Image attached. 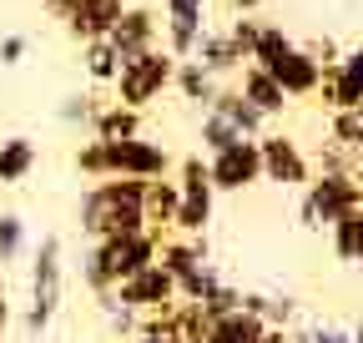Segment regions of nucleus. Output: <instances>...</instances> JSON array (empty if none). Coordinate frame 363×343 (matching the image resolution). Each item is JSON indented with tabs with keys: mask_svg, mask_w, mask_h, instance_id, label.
<instances>
[{
	"mask_svg": "<svg viewBox=\"0 0 363 343\" xmlns=\"http://www.w3.org/2000/svg\"><path fill=\"white\" fill-rule=\"evenodd\" d=\"M217 283H222V273H217L212 263H197L187 278H177V298H187V303H202V298H207Z\"/></svg>",
	"mask_w": 363,
	"mask_h": 343,
	"instance_id": "nucleus-36",
	"label": "nucleus"
},
{
	"mask_svg": "<svg viewBox=\"0 0 363 343\" xmlns=\"http://www.w3.org/2000/svg\"><path fill=\"white\" fill-rule=\"evenodd\" d=\"M207 111L227 116L242 137H262V132H267V116H262V111H257V106L238 91V86H217V96H212V106H207Z\"/></svg>",
	"mask_w": 363,
	"mask_h": 343,
	"instance_id": "nucleus-19",
	"label": "nucleus"
},
{
	"mask_svg": "<svg viewBox=\"0 0 363 343\" xmlns=\"http://www.w3.org/2000/svg\"><path fill=\"white\" fill-rule=\"evenodd\" d=\"M257 30H262V16H233V26H227V35H233V46H238L242 56H252Z\"/></svg>",
	"mask_w": 363,
	"mask_h": 343,
	"instance_id": "nucleus-39",
	"label": "nucleus"
},
{
	"mask_svg": "<svg viewBox=\"0 0 363 343\" xmlns=\"http://www.w3.org/2000/svg\"><path fill=\"white\" fill-rule=\"evenodd\" d=\"M197 308H202V318H207V323H212V318H227V313H238V308H242V288H233V283L222 278V283L202 298Z\"/></svg>",
	"mask_w": 363,
	"mask_h": 343,
	"instance_id": "nucleus-35",
	"label": "nucleus"
},
{
	"mask_svg": "<svg viewBox=\"0 0 363 343\" xmlns=\"http://www.w3.org/2000/svg\"><path fill=\"white\" fill-rule=\"evenodd\" d=\"M61 298H66V242L56 232H45L35 247H30V303H26V338L40 343L51 333L56 313H61Z\"/></svg>",
	"mask_w": 363,
	"mask_h": 343,
	"instance_id": "nucleus-2",
	"label": "nucleus"
},
{
	"mask_svg": "<svg viewBox=\"0 0 363 343\" xmlns=\"http://www.w3.org/2000/svg\"><path fill=\"white\" fill-rule=\"evenodd\" d=\"M167 6V51L177 61H187L192 46H197V35L207 30V0H162Z\"/></svg>",
	"mask_w": 363,
	"mask_h": 343,
	"instance_id": "nucleus-11",
	"label": "nucleus"
},
{
	"mask_svg": "<svg viewBox=\"0 0 363 343\" xmlns=\"http://www.w3.org/2000/svg\"><path fill=\"white\" fill-rule=\"evenodd\" d=\"M157 263H162L172 278H187L197 263H212V242H207V232H197V237H162Z\"/></svg>",
	"mask_w": 363,
	"mask_h": 343,
	"instance_id": "nucleus-17",
	"label": "nucleus"
},
{
	"mask_svg": "<svg viewBox=\"0 0 363 343\" xmlns=\"http://www.w3.org/2000/svg\"><path fill=\"white\" fill-rule=\"evenodd\" d=\"M96 111H101V101L91 96V91H71V96H61V106H56V116H61L66 126H81V132H91Z\"/></svg>",
	"mask_w": 363,
	"mask_h": 343,
	"instance_id": "nucleus-32",
	"label": "nucleus"
},
{
	"mask_svg": "<svg viewBox=\"0 0 363 343\" xmlns=\"http://www.w3.org/2000/svg\"><path fill=\"white\" fill-rule=\"evenodd\" d=\"M26 247H30V227H26V218H21V212H6V218H0V268L16 263Z\"/></svg>",
	"mask_w": 363,
	"mask_h": 343,
	"instance_id": "nucleus-30",
	"label": "nucleus"
},
{
	"mask_svg": "<svg viewBox=\"0 0 363 343\" xmlns=\"http://www.w3.org/2000/svg\"><path fill=\"white\" fill-rule=\"evenodd\" d=\"M81 66H86L91 86H111L116 71H121V56H116L111 40H86V46H81Z\"/></svg>",
	"mask_w": 363,
	"mask_h": 343,
	"instance_id": "nucleus-24",
	"label": "nucleus"
},
{
	"mask_svg": "<svg viewBox=\"0 0 363 343\" xmlns=\"http://www.w3.org/2000/svg\"><path fill=\"white\" fill-rule=\"evenodd\" d=\"M353 263H358V268H363V242H358V257H353Z\"/></svg>",
	"mask_w": 363,
	"mask_h": 343,
	"instance_id": "nucleus-47",
	"label": "nucleus"
},
{
	"mask_svg": "<svg viewBox=\"0 0 363 343\" xmlns=\"http://www.w3.org/2000/svg\"><path fill=\"white\" fill-rule=\"evenodd\" d=\"M121 11H126V0H81L61 26H66V35L76 46H86V40H106L111 26L121 21Z\"/></svg>",
	"mask_w": 363,
	"mask_h": 343,
	"instance_id": "nucleus-14",
	"label": "nucleus"
},
{
	"mask_svg": "<svg viewBox=\"0 0 363 343\" xmlns=\"http://www.w3.org/2000/svg\"><path fill=\"white\" fill-rule=\"evenodd\" d=\"M217 86H222V81H217L212 71H202L192 56H187V61H177L172 91H177L182 101H192V106H202V111H207V106H212V96H217Z\"/></svg>",
	"mask_w": 363,
	"mask_h": 343,
	"instance_id": "nucleus-22",
	"label": "nucleus"
},
{
	"mask_svg": "<svg viewBox=\"0 0 363 343\" xmlns=\"http://www.w3.org/2000/svg\"><path fill=\"white\" fill-rule=\"evenodd\" d=\"M0 218H6V212H0Z\"/></svg>",
	"mask_w": 363,
	"mask_h": 343,
	"instance_id": "nucleus-48",
	"label": "nucleus"
},
{
	"mask_svg": "<svg viewBox=\"0 0 363 343\" xmlns=\"http://www.w3.org/2000/svg\"><path fill=\"white\" fill-rule=\"evenodd\" d=\"M177 328H182V298H172V303H162V308L142 313V328H136V333H152V338H177Z\"/></svg>",
	"mask_w": 363,
	"mask_h": 343,
	"instance_id": "nucleus-34",
	"label": "nucleus"
},
{
	"mask_svg": "<svg viewBox=\"0 0 363 343\" xmlns=\"http://www.w3.org/2000/svg\"><path fill=\"white\" fill-rule=\"evenodd\" d=\"M162 237H167V232L142 227V232H116V237H101V242H91V247H96L106 278H111V283H121V278H131V273H142L147 263H157Z\"/></svg>",
	"mask_w": 363,
	"mask_h": 343,
	"instance_id": "nucleus-5",
	"label": "nucleus"
},
{
	"mask_svg": "<svg viewBox=\"0 0 363 343\" xmlns=\"http://www.w3.org/2000/svg\"><path fill=\"white\" fill-rule=\"evenodd\" d=\"M172 76H177V56L167 46H152L142 56L121 61V71L111 81V101H121L131 111H147V106H157L172 91Z\"/></svg>",
	"mask_w": 363,
	"mask_h": 343,
	"instance_id": "nucleus-3",
	"label": "nucleus"
},
{
	"mask_svg": "<svg viewBox=\"0 0 363 343\" xmlns=\"http://www.w3.org/2000/svg\"><path fill=\"white\" fill-rule=\"evenodd\" d=\"M207 177L217 192H247L262 182V152H257V137H242L233 147H222L207 157Z\"/></svg>",
	"mask_w": 363,
	"mask_h": 343,
	"instance_id": "nucleus-7",
	"label": "nucleus"
},
{
	"mask_svg": "<svg viewBox=\"0 0 363 343\" xmlns=\"http://www.w3.org/2000/svg\"><path fill=\"white\" fill-rule=\"evenodd\" d=\"M192 61H197L202 71H212L217 81H222V76H238V71L247 66V56L233 46L227 26H222V30H217V26H207V30L197 35V46H192Z\"/></svg>",
	"mask_w": 363,
	"mask_h": 343,
	"instance_id": "nucleus-15",
	"label": "nucleus"
},
{
	"mask_svg": "<svg viewBox=\"0 0 363 343\" xmlns=\"http://www.w3.org/2000/svg\"><path fill=\"white\" fill-rule=\"evenodd\" d=\"M157 30H162V21H157V11H152V6H126L106 40L116 46V56H121V61H131V56H142V51H152V46H157Z\"/></svg>",
	"mask_w": 363,
	"mask_h": 343,
	"instance_id": "nucleus-12",
	"label": "nucleus"
},
{
	"mask_svg": "<svg viewBox=\"0 0 363 343\" xmlns=\"http://www.w3.org/2000/svg\"><path fill=\"white\" fill-rule=\"evenodd\" d=\"M353 162H358V152H343L338 142L318 147V172H353Z\"/></svg>",
	"mask_w": 363,
	"mask_h": 343,
	"instance_id": "nucleus-40",
	"label": "nucleus"
},
{
	"mask_svg": "<svg viewBox=\"0 0 363 343\" xmlns=\"http://www.w3.org/2000/svg\"><path fill=\"white\" fill-rule=\"evenodd\" d=\"M257 152H262V182H272V187H308L313 182V162L288 132H262Z\"/></svg>",
	"mask_w": 363,
	"mask_h": 343,
	"instance_id": "nucleus-6",
	"label": "nucleus"
},
{
	"mask_svg": "<svg viewBox=\"0 0 363 343\" xmlns=\"http://www.w3.org/2000/svg\"><path fill=\"white\" fill-rule=\"evenodd\" d=\"M71 167L81 172L86 182H106L111 177V147L101 142V137H86L81 147H76V157H71Z\"/></svg>",
	"mask_w": 363,
	"mask_h": 343,
	"instance_id": "nucleus-25",
	"label": "nucleus"
},
{
	"mask_svg": "<svg viewBox=\"0 0 363 343\" xmlns=\"http://www.w3.org/2000/svg\"><path fill=\"white\" fill-rule=\"evenodd\" d=\"M328 242H333V257H338V263H353V257H358V242H363V207L343 212V218L328 227Z\"/></svg>",
	"mask_w": 363,
	"mask_h": 343,
	"instance_id": "nucleus-26",
	"label": "nucleus"
},
{
	"mask_svg": "<svg viewBox=\"0 0 363 343\" xmlns=\"http://www.w3.org/2000/svg\"><path fill=\"white\" fill-rule=\"evenodd\" d=\"M126 343H182V338H152V333H136V338H126Z\"/></svg>",
	"mask_w": 363,
	"mask_h": 343,
	"instance_id": "nucleus-45",
	"label": "nucleus"
},
{
	"mask_svg": "<svg viewBox=\"0 0 363 343\" xmlns=\"http://www.w3.org/2000/svg\"><path fill=\"white\" fill-rule=\"evenodd\" d=\"M348 338H353V343H363V318L353 323V333H348Z\"/></svg>",
	"mask_w": 363,
	"mask_h": 343,
	"instance_id": "nucleus-46",
	"label": "nucleus"
},
{
	"mask_svg": "<svg viewBox=\"0 0 363 343\" xmlns=\"http://www.w3.org/2000/svg\"><path fill=\"white\" fill-rule=\"evenodd\" d=\"M238 91H242V96H247V101H252V106L267 116V121L288 111V96H283V86L272 81V71H262V66H252V61L238 71Z\"/></svg>",
	"mask_w": 363,
	"mask_h": 343,
	"instance_id": "nucleus-16",
	"label": "nucleus"
},
{
	"mask_svg": "<svg viewBox=\"0 0 363 343\" xmlns=\"http://www.w3.org/2000/svg\"><path fill=\"white\" fill-rule=\"evenodd\" d=\"M262 71H272V81L283 86L288 101H308V96H318V86H323V66H318L303 46H293L283 61H272V66H262Z\"/></svg>",
	"mask_w": 363,
	"mask_h": 343,
	"instance_id": "nucleus-13",
	"label": "nucleus"
},
{
	"mask_svg": "<svg viewBox=\"0 0 363 343\" xmlns=\"http://www.w3.org/2000/svg\"><path fill=\"white\" fill-rule=\"evenodd\" d=\"M96 308H101V323H106V333H116L121 343H126V338H136V328H142V313L121 308V303H116V293L96 298Z\"/></svg>",
	"mask_w": 363,
	"mask_h": 343,
	"instance_id": "nucleus-31",
	"label": "nucleus"
},
{
	"mask_svg": "<svg viewBox=\"0 0 363 343\" xmlns=\"http://www.w3.org/2000/svg\"><path fill=\"white\" fill-rule=\"evenodd\" d=\"M233 142H242V132L227 116H217V111H202V121H197V152L202 157H212V152H222V147H233Z\"/></svg>",
	"mask_w": 363,
	"mask_h": 343,
	"instance_id": "nucleus-27",
	"label": "nucleus"
},
{
	"mask_svg": "<svg viewBox=\"0 0 363 343\" xmlns=\"http://www.w3.org/2000/svg\"><path fill=\"white\" fill-rule=\"evenodd\" d=\"M328 111H348V106H363V46L343 51L338 66L323 71V86H318Z\"/></svg>",
	"mask_w": 363,
	"mask_h": 343,
	"instance_id": "nucleus-10",
	"label": "nucleus"
},
{
	"mask_svg": "<svg viewBox=\"0 0 363 343\" xmlns=\"http://www.w3.org/2000/svg\"><path fill=\"white\" fill-rule=\"evenodd\" d=\"M227 6H233V16H257L267 0H227Z\"/></svg>",
	"mask_w": 363,
	"mask_h": 343,
	"instance_id": "nucleus-43",
	"label": "nucleus"
},
{
	"mask_svg": "<svg viewBox=\"0 0 363 343\" xmlns=\"http://www.w3.org/2000/svg\"><path fill=\"white\" fill-rule=\"evenodd\" d=\"M147 111H131L121 101H101L96 121H91V132L86 137H101V142H126V137H147Z\"/></svg>",
	"mask_w": 363,
	"mask_h": 343,
	"instance_id": "nucleus-18",
	"label": "nucleus"
},
{
	"mask_svg": "<svg viewBox=\"0 0 363 343\" xmlns=\"http://www.w3.org/2000/svg\"><path fill=\"white\" fill-rule=\"evenodd\" d=\"M262 318H252V313H227V318H212L207 323V343H257L262 338Z\"/></svg>",
	"mask_w": 363,
	"mask_h": 343,
	"instance_id": "nucleus-23",
	"label": "nucleus"
},
{
	"mask_svg": "<svg viewBox=\"0 0 363 343\" xmlns=\"http://www.w3.org/2000/svg\"><path fill=\"white\" fill-rule=\"evenodd\" d=\"M111 147V177H142V182H157L177 167L172 152L152 137H126V142H106Z\"/></svg>",
	"mask_w": 363,
	"mask_h": 343,
	"instance_id": "nucleus-8",
	"label": "nucleus"
},
{
	"mask_svg": "<svg viewBox=\"0 0 363 343\" xmlns=\"http://www.w3.org/2000/svg\"><path fill=\"white\" fill-rule=\"evenodd\" d=\"M293 51V35L283 30V26H272V21H262V30H257V46H252V66H272V61H283Z\"/></svg>",
	"mask_w": 363,
	"mask_h": 343,
	"instance_id": "nucleus-28",
	"label": "nucleus"
},
{
	"mask_svg": "<svg viewBox=\"0 0 363 343\" xmlns=\"http://www.w3.org/2000/svg\"><path fill=\"white\" fill-rule=\"evenodd\" d=\"M353 207H363V187L353 182V172H313V182L298 197V227L323 232Z\"/></svg>",
	"mask_w": 363,
	"mask_h": 343,
	"instance_id": "nucleus-4",
	"label": "nucleus"
},
{
	"mask_svg": "<svg viewBox=\"0 0 363 343\" xmlns=\"http://www.w3.org/2000/svg\"><path fill=\"white\" fill-rule=\"evenodd\" d=\"M328 142H338L343 152H363V106L333 111V121H328Z\"/></svg>",
	"mask_w": 363,
	"mask_h": 343,
	"instance_id": "nucleus-29",
	"label": "nucleus"
},
{
	"mask_svg": "<svg viewBox=\"0 0 363 343\" xmlns=\"http://www.w3.org/2000/svg\"><path fill=\"white\" fill-rule=\"evenodd\" d=\"M147 182L142 177H106V182H91L76 202V223L91 242L116 237V232H142L147 227V212H142Z\"/></svg>",
	"mask_w": 363,
	"mask_h": 343,
	"instance_id": "nucleus-1",
	"label": "nucleus"
},
{
	"mask_svg": "<svg viewBox=\"0 0 363 343\" xmlns=\"http://www.w3.org/2000/svg\"><path fill=\"white\" fill-rule=\"evenodd\" d=\"M76 273H81V288H86L91 298H106V293H116V283L106 278V268H101L96 247H81V263H76Z\"/></svg>",
	"mask_w": 363,
	"mask_h": 343,
	"instance_id": "nucleus-33",
	"label": "nucleus"
},
{
	"mask_svg": "<svg viewBox=\"0 0 363 343\" xmlns=\"http://www.w3.org/2000/svg\"><path fill=\"white\" fill-rule=\"evenodd\" d=\"M172 298H177V278L162 263H147L142 273H131V278L116 283V303L131 308V313H152V308L172 303Z\"/></svg>",
	"mask_w": 363,
	"mask_h": 343,
	"instance_id": "nucleus-9",
	"label": "nucleus"
},
{
	"mask_svg": "<svg viewBox=\"0 0 363 343\" xmlns=\"http://www.w3.org/2000/svg\"><path fill=\"white\" fill-rule=\"evenodd\" d=\"M303 51H308V56H313L318 66H323V71H328V66H338V56H343L333 35H313V40H308V46H303Z\"/></svg>",
	"mask_w": 363,
	"mask_h": 343,
	"instance_id": "nucleus-41",
	"label": "nucleus"
},
{
	"mask_svg": "<svg viewBox=\"0 0 363 343\" xmlns=\"http://www.w3.org/2000/svg\"><path fill=\"white\" fill-rule=\"evenodd\" d=\"M6 328H11V298L0 293V338H6Z\"/></svg>",
	"mask_w": 363,
	"mask_h": 343,
	"instance_id": "nucleus-44",
	"label": "nucleus"
},
{
	"mask_svg": "<svg viewBox=\"0 0 363 343\" xmlns=\"http://www.w3.org/2000/svg\"><path fill=\"white\" fill-rule=\"evenodd\" d=\"M40 167V147L30 142V137H6L0 142V187H21L30 172Z\"/></svg>",
	"mask_w": 363,
	"mask_h": 343,
	"instance_id": "nucleus-20",
	"label": "nucleus"
},
{
	"mask_svg": "<svg viewBox=\"0 0 363 343\" xmlns=\"http://www.w3.org/2000/svg\"><path fill=\"white\" fill-rule=\"evenodd\" d=\"M293 318H298V298H288V293H267L262 323H267V328H288Z\"/></svg>",
	"mask_w": 363,
	"mask_h": 343,
	"instance_id": "nucleus-38",
	"label": "nucleus"
},
{
	"mask_svg": "<svg viewBox=\"0 0 363 343\" xmlns=\"http://www.w3.org/2000/svg\"><path fill=\"white\" fill-rule=\"evenodd\" d=\"M288 343H353V338L333 323H303V328H288Z\"/></svg>",
	"mask_w": 363,
	"mask_h": 343,
	"instance_id": "nucleus-37",
	"label": "nucleus"
},
{
	"mask_svg": "<svg viewBox=\"0 0 363 343\" xmlns=\"http://www.w3.org/2000/svg\"><path fill=\"white\" fill-rule=\"evenodd\" d=\"M26 51H30V40H26V35H6V40H0V66H21Z\"/></svg>",
	"mask_w": 363,
	"mask_h": 343,
	"instance_id": "nucleus-42",
	"label": "nucleus"
},
{
	"mask_svg": "<svg viewBox=\"0 0 363 343\" xmlns=\"http://www.w3.org/2000/svg\"><path fill=\"white\" fill-rule=\"evenodd\" d=\"M177 207H182V187H177V177H157V182H147L142 212H147V227H152V232H167V227H172Z\"/></svg>",
	"mask_w": 363,
	"mask_h": 343,
	"instance_id": "nucleus-21",
	"label": "nucleus"
}]
</instances>
